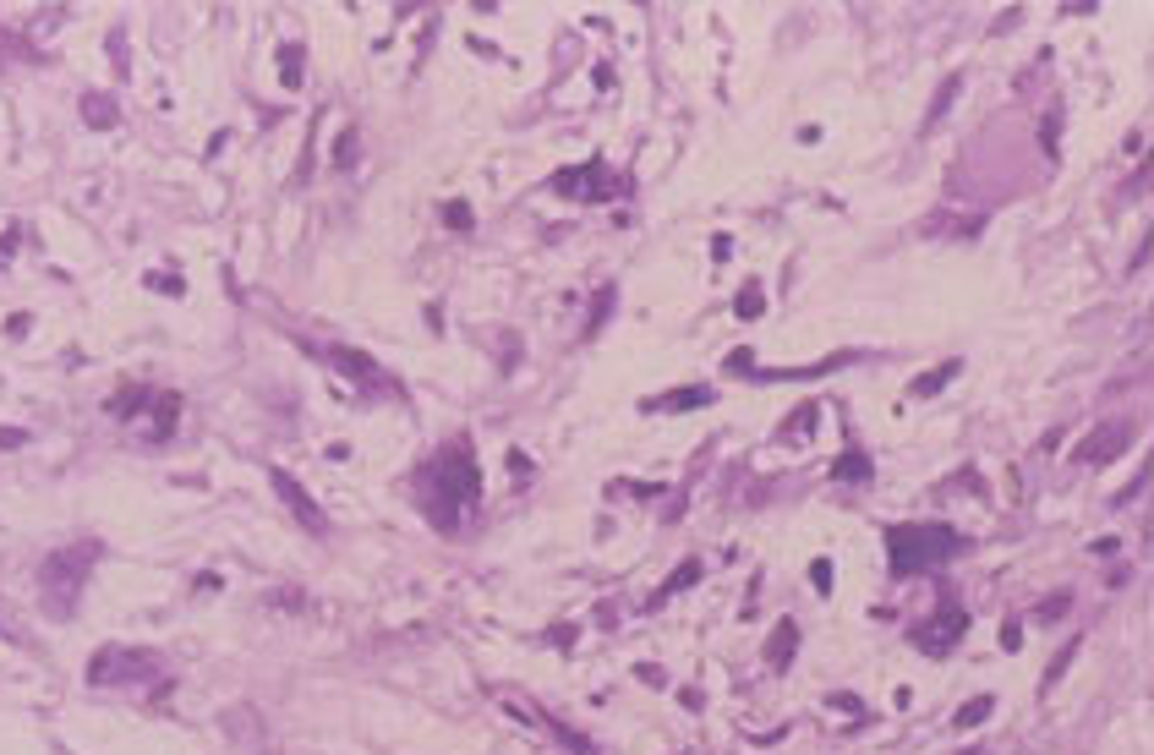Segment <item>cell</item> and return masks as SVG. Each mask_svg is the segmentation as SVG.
<instances>
[{
    "label": "cell",
    "mask_w": 1154,
    "mask_h": 755,
    "mask_svg": "<svg viewBox=\"0 0 1154 755\" xmlns=\"http://www.w3.org/2000/svg\"><path fill=\"white\" fill-rule=\"evenodd\" d=\"M416 498H422V515L438 531H460L476 515V504H482V466H476L465 438H454L449 449H438L416 471Z\"/></svg>",
    "instance_id": "1"
},
{
    "label": "cell",
    "mask_w": 1154,
    "mask_h": 755,
    "mask_svg": "<svg viewBox=\"0 0 1154 755\" xmlns=\"http://www.w3.org/2000/svg\"><path fill=\"white\" fill-rule=\"evenodd\" d=\"M969 548L963 542V531L941 526V520H925V526H892L887 531V553H892V575H919V569H936L947 559H958V553Z\"/></svg>",
    "instance_id": "2"
},
{
    "label": "cell",
    "mask_w": 1154,
    "mask_h": 755,
    "mask_svg": "<svg viewBox=\"0 0 1154 755\" xmlns=\"http://www.w3.org/2000/svg\"><path fill=\"white\" fill-rule=\"evenodd\" d=\"M93 559H99V542H72V548H55L50 559H44L39 586H44V608H50L55 619H66V613L77 608Z\"/></svg>",
    "instance_id": "3"
},
{
    "label": "cell",
    "mask_w": 1154,
    "mask_h": 755,
    "mask_svg": "<svg viewBox=\"0 0 1154 755\" xmlns=\"http://www.w3.org/2000/svg\"><path fill=\"white\" fill-rule=\"evenodd\" d=\"M88 679L93 684H165L159 673V657L154 652H121V646H104L99 657L88 662Z\"/></svg>",
    "instance_id": "4"
},
{
    "label": "cell",
    "mask_w": 1154,
    "mask_h": 755,
    "mask_svg": "<svg viewBox=\"0 0 1154 755\" xmlns=\"http://www.w3.org/2000/svg\"><path fill=\"white\" fill-rule=\"evenodd\" d=\"M963 630H969V613H963V602H958V597H941V608L930 613V619L914 624V646H919L925 657H947L952 646L963 641Z\"/></svg>",
    "instance_id": "5"
},
{
    "label": "cell",
    "mask_w": 1154,
    "mask_h": 755,
    "mask_svg": "<svg viewBox=\"0 0 1154 755\" xmlns=\"http://www.w3.org/2000/svg\"><path fill=\"white\" fill-rule=\"evenodd\" d=\"M1127 444H1133V422H1122V416H1116V422H1100L1089 438H1083V444H1078V460H1083V466H1105V460H1116Z\"/></svg>",
    "instance_id": "6"
},
{
    "label": "cell",
    "mask_w": 1154,
    "mask_h": 755,
    "mask_svg": "<svg viewBox=\"0 0 1154 755\" xmlns=\"http://www.w3.org/2000/svg\"><path fill=\"white\" fill-rule=\"evenodd\" d=\"M329 362L340 367L345 378H356V383H367V389H383V394H400L394 389V378H383V373H372V362L361 351H329Z\"/></svg>",
    "instance_id": "7"
},
{
    "label": "cell",
    "mask_w": 1154,
    "mask_h": 755,
    "mask_svg": "<svg viewBox=\"0 0 1154 755\" xmlns=\"http://www.w3.org/2000/svg\"><path fill=\"white\" fill-rule=\"evenodd\" d=\"M274 487H279V493H285V504H290V509H296V515H301V520H307V526H312V531H329V520H323V515H318V504H312V498H307V493H301V487H296V482H290V476H285V471H274Z\"/></svg>",
    "instance_id": "8"
},
{
    "label": "cell",
    "mask_w": 1154,
    "mask_h": 755,
    "mask_svg": "<svg viewBox=\"0 0 1154 755\" xmlns=\"http://www.w3.org/2000/svg\"><path fill=\"white\" fill-rule=\"evenodd\" d=\"M711 389H679V394H657V400H646V411H679V405H706Z\"/></svg>",
    "instance_id": "9"
},
{
    "label": "cell",
    "mask_w": 1154,
    "mask_h": 755,
    "mask_svg": "<svg viewBox=\"0 0 1154 755\" xmlns=\"http://www.w3.org/2000/svg\"><path fill=\"white\" fill-rule=\"evenodd\" d=\"M952 373H958V362L936 367V373H930V378H914V383H908V394H936V389H941V383H947Z\"/></svg>",
    "instance_id": "10"
},
{
    "label": "cell",
    "mask_w": 1154,
    "mask_h": 755,
    "mask_svg": "<svg viewBox=\"0 0 1154 755\" xmlns=\"http://www.w3.org/2000/svg\"><path fill=\"white\" fill-rule=\"evenodd\" d=\"M832 476H837V482H859V476H870V460L865 455H848V460H837V466H832Z\"/></svg>",
    "instance_id": "11"
},
{
    "label": "cell",
    "mask_w": 1154,
    "mask_h": 755,
    "mask_svg": "<svg viewBox=\"0 0 1154 755\" xmlns=\"http://www.w3.org/2000/svg\"><path fill=\"white\" fill-rule=\"evenodd\" d=\"M985 717H990V695H979V701H969V706L958 712V728H979Z\"/></svg>",
    "instance_id": "12"
},
{
    "label": "cell",
    "mask_w": 1154,
    "mask_h": 755,
    "mask_svg": "<svg viewBox=\"0 0 1154 755\" xmlns=\"http://www.w3.org/2000/svg\"><path fill=\"white\" fill-rule=\"evenodd\" d=\"M695 575H701V564H695V559H690V564H679V569H673V575H668V586L657 591V597H673V591H679V586H690Z\"/></svg>",
    "instance_id": "13"
},
{
    "label": "cell",
    "mask_w": 1154,
    "mask_h": 755,
    "mask_svg": "<svg viewBox=\"0 0 1154 755\" xmlns=\"http://www.w3.org/2000/svg\"><path fill=\"white\" fill-rule=\"evenodd\" d=\"M83 115H93V121H99V126H110V121H115L110 99H99V94H93V99H83Z\"/></svg>",
    "instance_id": "14"
},
{
    "label": "cell",
    "mask_w": 1154,
    "mask_h": 755,
    "mask_svg": "<svg viewBox=\"0 0 1154 755\" xmlns=\"http://www.w3.org/2000/svg\"><path fill=\"white\" fill-rule=\"evenodd\" d=\"M794 641H799V635H794V624H783V630H777V641L766 646V657L777 662V657H783V652H794Z\"/></svg>",
    "instance_id": "15"
},
{
    "label": "cell",
    "mask_w": 1154,
    "mask_h": 755,
    "mask_svg": "<svg viewBox=\"0 0 1154 755\" xmlns=\"http://www.w3.org/2000/svg\"><path fill=\"white\" fill-rule=\"evenodd\" d=\"M608 307H613V290H602V296H597V307H591V323H586V334H597V329H602V318H608Z\"/></svg>",
    "instance_id": "16"
},
{
    "label": "cell",
    "mask_w": 1154,
    "mask_h": 755,
    "mask_svg": "<svg viewBox=\"0 0 1154 755\" xmlns=\"http://www.w3.org/2000/svg\"><path fill=\"white\" fill-rule=\"evenodd\" d=\"M1072 652H1078V641H1067V646H1062V657L1051 662V679H1062V668H1067V662H1072ZM1051 679H1045V684H1051Z\"/></svg>",
    "instance_id": "17"
},
{
    "label": "cell",
    "mask_w": 1154,
    "mask_h": 755,
    "mask_svg": "<svg viewBox=\"0 0 1154 755\" xmlns=\"http://www.w3.org/2000/svg\"><path fill=\"white\" fill-rule=\"evenodd\" d=\"M739 312H750V318H755V312H761V290H744V296H739Z\"/></svg>",
    "instance_id": "18"
},
{
    "label": "cell",
    "mask_w": 1154,
    "mask_h": 755,
    "mask_svg": "<svg viewBox=\"0 0 1154 755\" xmlns=\"http://www.w3.org/2000/svg\"><path fill=\"white\" fill-rule=\"evenodd\" d=\"M1056 613H1067V597H1051V602H1040V619H1056Z\"/></svg>",
    "instance_id": "19"
},
{
    "label": "cell",
    "mask_w": 1154,
    "mask_h": 755,
    "mask_svg": "<svg viewBox=\"0 0 1154 755\" xmlns=\"http://www.w3.org/2000/svg\"><path fill=\"white\" fill-rule=\"evenodd\" d=\"M969 755H985V750H969Z\"/></svg>",
    "instance_id": "20"
}]
</instances>
